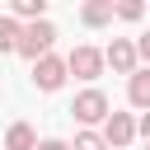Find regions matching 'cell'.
I'll return each mask as SVG.
<instances>
[{
    "mask_svg": "<svg viewBox=\"0 0 150 150\" xmlns=\"http://www.w3.org/2000/svg\"><path fill=\"white\" fill-rule=\"evenodd\" d=\"M52 42H56V23L52 19H38V23H23L14 52L28 56V61H42V56H52Z\"/></svg>",
    "mask_w": 150,
    "mask_h": 150,
    "instance_id": "1",
    "label": "cell"
},
{
    "mask_svg": "<svg viewBox=\"0 0 150 150\" xmlns=\"http://www.w3.org/2000/svg\"><path fill=\"white\" fill-rule=\"evenodd\" d=\"M70 112H75V122L89 131V127L108 122L112 103H108V94H103V89H80V94H75V103H70Z\"/></svg>",
    "mask_w": 150,
    "mask_h": 150,
    "instance_id": "2",
    "label": "cell"
},
{
    "mask_svg": "<svg viewBox=\"0 0 150 150\" xmlns=\"http://www.w3.org/2000/svg\"><path fill=\"white\" fill-rule=\"evenodd\" d=\"M66 75H75V80H98V75H103V52H98V47H75V52L66 56Z\"/></svg>",
    "mask_w": 150,
    "mask_h": 150,
    "instance_id": "3",
    "label": "cell"
},
{
    "mask_svg": "<svg viewBox=\"0 0 150 150\" xmlns=\"http://www.w3.org/2000/svg\"><path fill=\"white\" fill-rule=\"evenodd\" d=\"M103 145L108 150H122V145H131L136 141V117L131 112H108V122H103Z\"/></svg>",
    "mask_w": 150,
    "mask_h": 150,
    "instance_id": "4",
    "label": "cell"
},
{
    "mask_svg": "<svg viewBox=\"0 0 150 150\" xmlns=\"http://www.w3.org/2000/svg\"><path fill=\"white\" fill-rule=\"evenodd\" d=\"M33 84H38L42 94H56V89L66 84V56H42V61H33Z\"/></svg>",
    "mask_w": 150,
    "mask_h": 150,
    "instance_id": "5",
    "label": "cell"
},
{
    "mask_svg": "<svg viewBox=\"0 0 150 150\" xmlns=\"http://www.w3.org/2000/svg\"><path fill=\"white\" fill-rule=\"evenodd\" d=\"M103 66H112L117 75H131V70H136V42H127V38H112V47L103 52Z\"/></svg>",
    "mask_w": 150,
    "mask_h": 150,
    "instance_id": "6",
    "label": "cell"
},
{
    "mask_svg": "<svg viewBox=\"0 0 150 150\" xmlns=\"http://www.w3.org/2000/svg\"><path fill=\"white\" fill-rule=\"evenodd\" d=\"M127 98H131V108H141V112L150 108V66H145V70L136 66V70L127 75Z\"/></svg>",
    "mask_w": 150,
    "mask_h": 150,
    "instance_id": "7",
    "label": "cell"
},
{
    "mask_svg": "<svg viewBox=\"0 0 150 150\" xmlns=\"http://www.w3.org/2000/svg\"><path fill=\"white\" fill-rule=\"evenodd\" d=\"M5 150H38V131H33L28 122H14V127L5 131Z\"/></svg>",
    "mask_w": 150,
    "mask_h": 150,
    "instance_id": "8",
    "label": "cell"
},
{
    "mask_svg": "<svg viewBox=\"0 0 150 150\" xmlns=\"http://www.w3.org/2000/svg\"><path fill=\"white\" fill-rule=\"evenodd\" d=\"M80 23H89V28H103V23H112V0H89V5L80 9Z\"/></svg>",
    "mask_w": 150,
    "mask_h": 150,
    "instance_id": "9",
    "label": "cell"
},
{
    "mask_svg": "<svg viewBox=\"0 0 150 150\" xmlns=\"http://www.w3.org/2000/svg\"><path fill=\"white\" fill-rule=\"evenodd\" d=\"M9 19L38 23V19H47V0H14V14H9Z\"/></svg>",
    "mask_w": 150,
    "mask_h": 150,
    "instance_id": "10",
    "label": "cell"
},
{
    "mask_svg": "<svg viewBox=\"0 0 150 150\" xmlns=\"http://www.w3.org/2000/svg\"><path fill=\"white\" fill-rule=\"evenodd\" d=\"M19 33H23V23L9 19V14H0V56H9V52L19 47Z\"/></svg>",
    "mask_w": 150,
    "mask_h": 150,
    "instance_id": "11",
    "label": "cell"
},
{
    "mask_svg": "<svg viewBox=\"0 0 150 150\" xmlns=\"http://www.w3.org/2000/svg\"><path fill=\"white\" fill-rule=\"evenodd\" d=\"M112 14L127 19V23H136V19H145V5L141 0H122V5H112Z\"/></svg>",
    "mask_w": 150,
    "mask_h": 150,
    "instance_id": "12",
    "label": "cell"
},
{
    "mask_svg": "<svg viewBox=\"0 0 150 150\" xmlns=\"http://www.w3.org/2000/svg\"><path fill=\"white\" fill-rule=\"evenodd\" d=\"M70 150H108V145H103V136H98V131H80Z\"/></svg>",
    "mask_w": 150,
    "mask_h": 150,
    "instance_id": "13",
    "label": "cell"
},
{
    "mask_svg": "<svg viewBox=\"0 0 150 150\" xmlns=\"http://www.w3.org/2000/svg\"><path fill=\"white\" fill-rule=\"evenodd\" d=\"M136 61H150V33L136 38Z\"/></svg>",
    "mask_w": 150,
    "mask_h": 150,
    "instance_id": "14",
    "label": "cell"
},
{
    "mask_svg": "<svg viewBox=\"0 0 150 150\" xmlns=\"http://www.w3.org/2000/svg\"><path fill=\"white\" fill-rule=\"evenodd\" d=\"M136 136H145V145H150V108L141 112V122H136Z\"/></svg>",
    "mask_w": 150,
    "mask_h": 150,
    "instance_id": "15",
    "label": "cell"
},
{
    "mask_svg": "<svg viewBox=\"0 0 150 150\" xmlns=\"http://www.w3.org/2000/svg\"><path fill=\"white\" fill-rule=\"evenodd\" d=\"M38 150H70L66 141H56V136H47V141H38Z\"/></svg>",
    "mask_w": 150,
    "mask_h": 150,
    "instance_id": "16",
    "label": "cell"
},
{
    "mask_svg": "<svg viewBox=\"0 0 150 150\" xmlns=\"http://www.w3.org/2000/svg\"><path fill=\"white\" fill-rule=\"evenodd\" d=\"M145 150H150V145H145Z\"/></svg>",
    "mask_w": 150,
    "mask_h": 150,
    "instance_id": "17",
    "label": "cell"
}]
</instances>
